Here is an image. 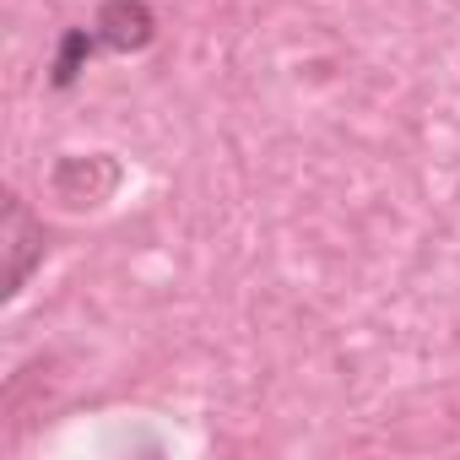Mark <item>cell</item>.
<instances>
[{
  "label": "cell",
  "instance_id": "3",
  "mask_svg": "<svg viewBox=\"0 0 460 460\" xmlns=\"http://www.w3.org/2000/svg\"><path fill=\"white\" fill-rule=\"evenodd\" d=\"M6 239H12V293L28 282V266H33V255H39V244H44V227L28 217V206L12 195V206H6Z\"/></svg>",
  "mask_w": 460,
  "mask_h": 460
},
{
  "label": "cell",
  "instance_id": "2",
  "mask_svg": "<svg viewBox=\"0 0 460 460\" xmlns=\"http://www.w3.org/2000/svg\"><path fill=\"white\" fill-rule=\"evenodd\" d=\"M114 184H119V168H114L103 152H93V157H66V163L55 168V190L66 195V206H103V200L114 195Z\"/></svg>",
  "mask_w": 460,
  "mask_h": 460
},
{
  "label": "cell",
  "instance_id": "4",
  "mask_svg": "<svg viewBox=\"0 0 460 460\" xmlns=\"http://www.w3.org/2000/svg\"><path fill=\"white\" fill-rule=\"evenodd\" d=\"M93 44H98V33H87V28H71L66 39H60V55H55V76H49V87H71L76 76H82V66H87V55H93Z\"/></svg>",
  "mask_w": 460,
  "mask_h": 460
},
{
  "label": "cell",
  "instance_id": "1",
  "mask_svg": "<svg viewBox=\"0 0 460 460\" xmlns=\"http://www.w3.org/2000/svg\"><path fill=\"white\" fill-rule=\"evenodd\" d=\"M93 33L114 55H136L157 39V17H152L146 0H103L98 17H93Z\"/></svg>",
  "mask_w": 460,
  "mask_h": 460
}]
</instances>
